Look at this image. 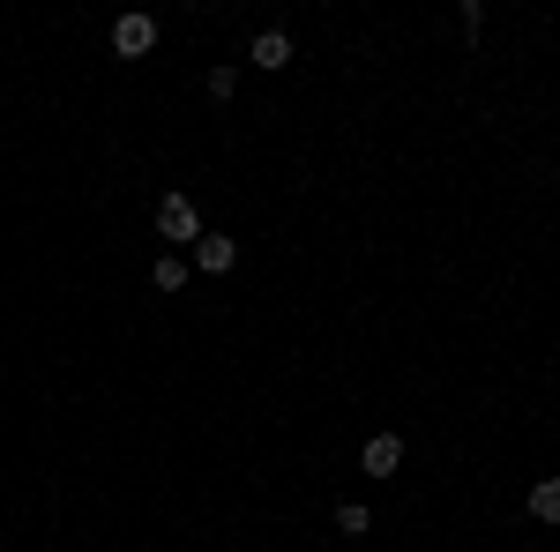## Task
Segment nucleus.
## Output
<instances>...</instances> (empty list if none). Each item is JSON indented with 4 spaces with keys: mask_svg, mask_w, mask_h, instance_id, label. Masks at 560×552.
<instances>
[{
    "mask_svg": "<svg viewBox=\"0 0 560 552\" xmlns=\"http://www.w3.org/2000/svg\"><path fill=\"white\" fill-rule=\"evenodd\" d=\"M158 239H173V255L195 247V239H202V210H195L187 195H165V202H158Z\"/></svg>",
    "mask_w": 560,
    "mask_h": 552,
    "instance_id": "f257e3e1",
    "label": "nucleus"
},
{
    "mask_svg": "<svg viewBox=\"0 0 560 552\" xmlns=\"http://www.w3.org/2000/svg\"><path fill=\"white\" fill-rule=\"evenodd\" d=\"M195 269H202V277H232V269H240V239H232V232H202V239H195Z\"/></svg>",
    "mask_w": 560,
    "mask_h": 552,
    "instance_id": "f03ea898",
    "label": "nucleus"
},
{
    "mask_svg": "<svg viewBox=\"0 0 560 552\" xmlns=\"http://www.w3.org/2000/svg\"><path fill=\"white\" fill-rule=\"evenodd\" d=\"M150 45H158V23H150V15H120V23H113V52H120V60H142Z\"/></svg>",
    "mask_w": 560,
    "mask_h": 552,
    "instance_id": "7ed1b4c3",
    "label": "nucleus"
},
{
    "mask_svg": "<svg viewBox=\"0 0 560 552\" xmlns=\"http://www.w3.org/2000/svg\"><path fill=\"white\" fill-rule=\"evenodd\" d=\"M247 60H255L261 75H284V68H292V38H284V31H261V38L247 45Z\"/></svg>",
    "mask_w": 560,
    "mask_h": 552,
    "instance_id": "20e7f679",
    "label": "nucleus"
},
{
    "mask_svg": "<svg viewBox=\"0 0 560 552\" xmlns=\"http://www.w3.org/2000/svg\"><path fill=\"white\" fill-rule=\"evenodd\" d=\"M359 463H366V478H396V463H404V441H396V433H374V441L359 448Z\"/></svg>",
    "mask_w": 560,
    "mask_h": 552,
    "instance_id": "39448f33",
    "label": "nucleus"
},
{
    "mask_svg": "<svg viewBox=\"0 0 560 552\" xmlns=\"http://www.w3.org/2000/svg\"><path fill=\"white\" fill-rule=\"evenodd\" d=\"M523 508L538 515V522H553V530H560V478H538V485L523 493Z\"/></svg>",
    "mask_w": 560,
    "mask_h": 552,
    "instance_id": "423d86ee",
    "label": "nucleus"
},
{
    "mask_svg": "<svg viewBox=\"0 0 560 552\" xmlns=\"http://www.w3.org/2000/svg\"><path fill=\"white\" fill-rule=\"evenodd\" d=\"M150 284H158V292H187V261H179V255H158Z\"/></svg>",
    "mask_w": 560,
    "mask_h": 552,
    "instance_id": "0eeeda50",
    "label": "nucleus"
},
{
    "mask_svg": "<svg viewBox=\"0 0 560 552\" xmlns=\"http://www.w3.org/2000/svg\"><path fill=\"white\" fill-rule=\"evenodd\" d=\"M202 90H210L217 105H224V97H232V90H240V68H224V60H217L210 75H202Z\"/></svg>",
    "mask_w": 560,
    "mask_h": 552,
    "instance_id": "6e6552de",
    "label": "nucleus"
},
{
    "mask_svg": "<svg viewBox=\"0 0 560 552\" xmlns=\"http://www.w3.org/2000/svg\"><path fill=\"white\" fill-rule=\"evenodd\" d=\"M337 530H345V538H366V530H374V515L359 508V501H345V508H337Z\"/></svg>",
    "mask_w": 560,
    "mask_h": 552,
    "instance_id": "1a4fd4ad",
    "label": "nucleus"
}]
</instances>
